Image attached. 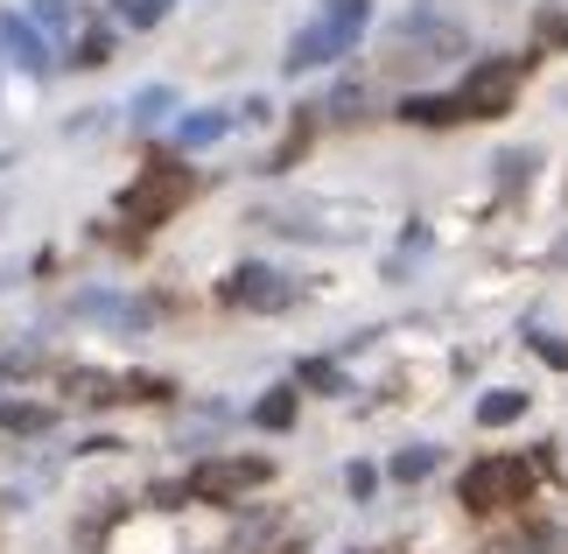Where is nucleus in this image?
Here are the masks:
<instances>
[{"instance_id": "aec40b11", "label": "nucleus", "mask_w": 568, "mask_h": 554, "mask_svg": "<svg viewBox=\"0 0 568 554\" xmlns=\"http://www.w3.org/2000/svg\"><path fill=\"white\" fill-rule=\"evenodd\" d=\"M302 386H323V393H337L344 380H337V365H323V359H310V365H302Z\"/></svg>"}, {"instance_id": "9d476101", "label": "nucleus", "mask_w": 568, "mask_h": 554, "mask_svg": "<svg viewBox=\"0 0 568 554\" xmlns=\"http://www.w3.org/2000/svg\"><path fill=\"white\" fill-rule=\"evenodd\" d=\"M0 429H8V435H50V407H36V401H0Z\"/></svg>"}, {"instance_id": "f3484780", "label": "nucleus", "mask_w": 568, "mask_h": 554, "mask_svg": "<svg viewBox=\"0 0 568 554\" xmlns=\"http://www.w3.org/2000/svg\"><path fill=\"white\" fill-rule=\"evenodd\" d=\"M169 105H176V92H169V84H148V92L134 99V120H162Z\"/></svg>"}, {"instance_id": "f257e3e1", "label": "nucleus", "mask_w": 568, "mask_h": 554, "mask_svg": "<svg viewBox=\"0 0 568 554\" xmlns=\"http://www.w3.org/2000/svg\"><path fill=\"white\" fill-rule=\"evenodd\" d=\"M373 29V0H323V14L288 42V71H316L358 50V36Z\"/></svg>"}, {"instance_id": "dca6fc26", "label": "nucleus", "mask_w": 568, "mask_h": 554, "mask_svg": "<svg viewBox=\"0 0 568 554\" xmlns=\"http://www.w3.org/2000/svg\"><path fill=\"white\" fill-rule=\"evenodd\" d=\"M29 21H36L42 36H57L63 21H71V0H36V8H29Z\"/></svg>"}, {"instance_id": "6ab92c4d", "label": "nucleus", "mask_w": 568, "mask_h": 554, "mask_svg": "<svg viewBox=\"0 0 568 554\" xmlns=\"http://www.w3.org/2000/svg\"><path fill=\"white\" fill-rule=\"evenodd\" d=\"M120 14H126V21H141V29H148V21H162V14H169V0H120Z\"/></svg>"}, {"instance_id": "1a4fd4ad", "label": "nucleus", "mask_w": 568, "mask_h": 554, "mask_svg": "<svg viewBox=\"0 0 568 554\" xmlns=\"http://www.w3.org/2000/svg\"><path fill=\"white\" fill-rule=\"evenodd\" d=\"M400 120H414V127H456L464 113H456V99H449V92H422V99H407V105H400Z\"/></svg>"}, {"instance_id": "a211bd4d", "label": "nucleus", "mask_w": 568, "mask_h": 554, "mask_svg": "<svg viewBox=\"0 0 568 554\" xmlns=\"http://www.w3.org/2000/svg\"><path fill=\"white\" fill-rule=\"evenodd\" d=\"M105 57H113V42H105V29H92V36L78 42V63H84V71H99Z\"/></svg>"}, {"instance_id": "f03ea898", "label": "nucleus", "mask_w": 568, "mask_h": 554, "mask_svg": "<svg viewBox=\"0 0 568 554\" xmlns=\"http://www.w3.org/2000/svg\"><path fill=\"white\" fill-rule=\"evenodd\" d=\"M534 477H540V463L534 456H485V463H470L464 484H456V498L470 505V513H498V505H527L534 498Z\"/></svg>"}, {"instance_id": "7ed1b4c3", "label": "nucleus", "mask_w": 568, "mask_h": 554, "mask_svg": "<svg viewBox=\"0 0 568 554\" xmlns=\"http://www.w3.org/2000/svg\"><path fill=\"white\" fill-rule=\"evenodd\" d=\"M190 197H196V175L190 169H148L141 183L120 190V218H126V225H169Z\"/></svg>"}, {"instance_id": "393cba45", "label": "nucleus", "mask_w": 568, "mask_h": 554, "mask_svg": "<svg viewBox=\"0 0 568 554\" xmlns=\"http://www.w3.org/2000/svg\"><path fill=\"white\" fill-rule=\"evenodd\" d=\"M352 554H365V547H352Z\"/></svg>"}, {"instance_id": "b1692460", "label": "nucleus", "mask_w": 568, "mask_h": 554, "mask_svg": "<svg viewBox=\"0 0 568 554\" xmlns=\"http://www.w3.org/2000/svg\"><path fill=\"white\" fill-rule=\"evenodd\" d=\"M548 8H561V14H568V0H548Z\"/></svg>"}, {"instance_id": "6e6552de", "label": "nucleus", "mask_w": 568, "mask_h": 554, "mask_svg": "<svg viewBox=\"0 0 568 554\" xmlns=\"http://www.w3.org/2000/svg\"><path fill=\"white\" fill-rule=\"evenodd\" d=\"M0 42H8V57L21 63V71H36V78L50 71V36H42L29 14H0Z\"/></svg>"}, {"instance_id": "ddd939ff", "label": "nucleus", "mask_w": 568, "mask_h": 554, "mask_svg": "<svg viewBox=\"0 0 568 554\" xmlns=\"http://www.w3.org/2000/svg\"><path fill=\"white\" fill-rule=\"evenodd\" d=\"M428 471H435V450H428V442H407V450L393 456V477H400V484H422Z\"/></svg>"}, {"instance_id": "5701e85b", "label": "nucleus", "mask_w": 568, "mask_h": 554, "mask_svg": "<svg viewBox=\"0 0 568 554\" xmlns=\"http://www.w3.org/2000/svg\"><path fill=\"white\" fill-rule=\"evenodd\" d=\"M534 351H540L548 365H568V344H555V338H534Z\"/></svg>"}, {"instance_id": "2eb2a0df", "label": "nucleus", "mask_w": 568, "mask_h": 554, "mask_svg": "<svg viewBox=\"0 0 568 554\" xmlns=\"http://www.w3.org/2000/svg\"><path fill=\"white\" fill-rule=\"evenodd\" d=\"M225 134V113H196V120H183V148H204V141H217Z\"/></svg>"}, {"instance_id": "423d86ee", "label": "nucleus", "mask_w": 568, "mask_h": 554, "mask_svg": "<svg viewBox=\"0 0 568 554\" xmlns=\"http://www.w3.org/2000/svg\"><path fill=\"white\" fill-rule=\"evenodd\" d=\"M400 57H393V71H407V63H428V57H456L464 50V29H456L449 14H428V8H414L407 21H400Z\"/></svg>"}, {"instance_id": "39448f33", "label": "nucleus", "mask_w": 568, "mask_h": 554, "mask_svg": "<svg viewBox=\"0 0 568 554\" xmlns=\"http://www.w3.org/2000/svg\"><path fill=\"white\" fill-rule=\"evenodd\" d=\"M267 477H274V463H267V456H217V463H204V471L190 477V492H196V498H211V505H232V498L260 492Z\"/></svg>"}, {"instance_id": "9b49d317", "label": "nucleus", "mask_w": 568, "mask_h": 554, "mask_svg": "<svg viewBox=\"0 0 568 554\" xmlns=\"http://www.w3.org/2000/svg\"><path fill=\"white\" fill-rule=\"evenodd\" d=\"M519 414H527V393H513V386H498V393L477 401V421H485V429H506V421H519Z\"/></svg>"}, {"instance_id": "20e7f679", "label": "nucleus", "mask_w": 568, "mask_h": 554, "mask_svg": "<svg viewBox=\"0 0 568 554\" xmlns=\"http://www.w3.org/2000/svg\"><path fill=\"white\" fill-rule=\"evenodd\" d=\"M519 71H527V63H477V71L464 78V84H456V113H464V120H491V113H506V105H513V92H519Z\"/></svg>"}, {"instance_id": "4468645a", "label": "nucleus", "mask_w": 568, "mask_h": 554, "mask_svg": "<svg viewBox=\"0 0 568 554\" xmlns=\"http://www.w3.org/2000/svg\"><path fill=\"white\" fill-rule=\"evenodd\" d=\"M63 386H71L78 401H120V393H113V380H105V372H71V380H63Z\"/></svg>"}, {"instance_id": "412c9836", "label": "nucleus", "mask_w": 568, "mask_h": 554, "mask_svg": "<svg viewBox=\"0 0 568 554\" xmlns=\"http://www.w3.org/2000/svg\"><path fill=\"white\" fill-rule=\"evenodd\" d=\"M540 42H568V14L561 8H548V14H540V29H534Z\"/></svg>"}, {"instance_id": "f8f14e48", "label": "nucleus", "mask_w": 568, "mask_h": 554, "mask_svg": "<svg viewBox=\"0 0 568 554\" xmlns=\"http://www.w3.org/2000/svg\"><path fill=\"white\" fill-rule=\"evenodd\" d=\"M253 414H260V429H288L295 421V386H267V401H260Z\"/></svg>"}, {"instance_id": "4be33fe9", "label": "nucleus", "mask_w": 568, "mask_h": 554, "mask_svg": "<svg viewBox=\"0 0 568 554\" xmlns=\"http://www.w3.org/2000/svg\"><path fill=\"white\" fill-rule=\"evenodd\" d=\"M358 105H365V92H358V84H344V92L331 99V113H337V120H358Z\"/></svg>"}, {"instance_id": "0eeeda50", "label": "nucleus", "mask_w": 568, "mask_h": 554, "mask_svg": "<svg viewBox=\"0 0 568 554\" xmlns=\"http://www.w3.org/2000/svg\"><path fill=\"white\" fill-rule=\"evenodd\" d=\"M225 302L232 309H288L295 302V281L288 274H274V268H232V281H225Z\"/></svg>"}]
</instances>
